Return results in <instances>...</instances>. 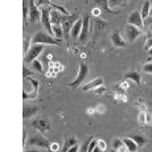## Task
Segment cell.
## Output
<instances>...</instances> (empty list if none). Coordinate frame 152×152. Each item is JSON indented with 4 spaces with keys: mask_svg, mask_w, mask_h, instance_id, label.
I'll return each mask as SVG.
<instances>
[{
    "mask_svg": "<svg viewBox=\"0 0 152 152\" xmlns=\"http://www.w3.org/2000/svg\"><path fill=\"white\" fill-rule=\"evenodd\" d=\"M60 40L56 37L50 36L48 32H37L36 36H33L32 39V44H42V45H60Z\"/></svg>",
    "mask_w": 152,
    "mask_h": 152,
    "instance_id": "cell-1",
    "label": "cell"
},
{
    "mask_svg": "<svg viewBox=\"0 0 152 152\" xmlns=\"http://www.w3.org/2000/svg\"><path fill=\"white\" fill-rule=\"evenodd\" d=\"M42 50H44L42 44H32L31 48H29L28 52L25 53V58H24L25 64H32L40 54H41Z\"/></svg>",
    "mask_w": 152,
    "mask_h": 152,
    "instance_id": "cell-2",
    "label": "cell"
},
{
    "mask_svg": "<svg viewBox=\"0 0 152 152\" xmlns=\"http://www.w3.org/2000/svg\"><path fill=\"white\" fill-rule=\"evenodd\" d=\"M50 12L52 10L49 7H44L41 8V23L44 25V28L46 29V32H48L50 36H53V24H52V20H50Z\"/></svg>",
    "mask_w": 152,
    "mask_h": 152,
    "instance_id": "cell-3",
    "label": "cell"
},
{
    "mask_svg": "<svg viewBox=\"0 0 152 152\" xmlns=\"http://www.w3.org/2000/svg\"><path fill=\"white\" fill-rule=\"evenodd\" d=\"M28 144L29 145H36V147H41V148H46V147L50 145L49 142H48V139L42 136V134H34L32 138H29Z\"/></svg>",
    "mask_w": 152,
    "mask_h": 152,
    "instance_id": "cell-4",
    "label": "cell"
},
{
    "mask_svg": "<svg viewBox=\"0 0 152 152\" xmlns=\"http://www.w3.org/2000/svg\"><path fill=\"white\" fill-rule=\"evenodd\" d=\"M87 74H89V66L85 65V64H80V72H78L77 78H75L73 82H70L69 86H70V87H77L78 85L82 83V81L85 80V78H86Z\"/></svg>",
    "mask_w": 152,
    "mask_h": 152,
    "instance_id": "cell-5",
    "label": "cell"
},
{
    "mask_svg": "<svg viewBox=\"0 0 152 152\" xmlns=\"http://www.w3.org/2000/svg\"><path fill=\"white\" fill-rule=\"evenodd\" d=\"M127 21H128V24L135 25V27H138L139 29L144 28V20H143L140 11H134V12L128 16Z\"/></svg>",
    "mask_w": 152,
    "mask_h": 152,
    "instance_id": "cell-6",
    "label": "cell"
},
{
    "mask_svg": "<svg viewBox=\"0 0 152 152\" xmlns=\"http://www.w3.org/2000/svg\"><path fill=\"white\" fill-rule=\"evenodd\" d=\"M41 19V10H39L34 0H29V20L32 23Z\"/></svg>",
    "mask_w": 152,
    "mask_h": 152,
    "instance_id": "cell-7",
    "label": "cell"
},
{
    "mask_svg": "<svg viewBox=\"0 0 152 152\" xmlns=\"http://www.w3.org/2000/svg\"><path fill=\"white\" fill-rule=\"evenodd\" d=\"M140 34V29L138 27H135V25H131L128 24L127 27H126V37H127L128 41H135L136 39L139 37Z\"/></svg>",
    "mask_w": 152,
    "mask_h": 152,
    "instance_id": "cell-8",
    "label": "cell"
},
{
    "mask_svg": "<svg viewBox=\"0 0 152 152\" xmlns=\"http://www.w3.org/2000/svg\"><path fill=\"white\" fill-rule=\"evenodd\" d=\"M83 23H82V29H81V34L78 39L81 40V41H86L87 37H89V25H90V19L89 16H85L83 17Z\"/></svg>",
    "mask_w": 152,
    "mask_h": 152,
    "instance_id": "cell-9",
    "label": "cell"
},
{
    "mask_svg": "<svg viewBox=\"0 0 152 152\" xmlns=\"http://www.w3.org/2000/svg\"><path fill=\"white\" fill-rule=\"evenodd\" d=\"M82 23H83L82 19H77V20H75V23L73 24L72 29H70V34H72V37H73L74 40L80 37L81 29H82Z\"/></svg>",
    "mask_w": 152,
    "mask_h": 152,
    "instance_id": "cell-10",
    "label": "cell"
},
{
    "mask_svg": "<svg viewBox=\"0 0 152 152\" xmlns=\"http://www.w3.org/2000/svg\"><path fill=\"white\" fill-rule=\"evenodd\" d=\"M32 126H33L34 128H37L40 132H45V131L50 130L49 124L46 123V121H44V119H36V121L32 122Z\"/></svg>",
    "mask_w": 152,
    "mask_h": 152,
    "instance_id": "cell-11",
    "label": "cell"
},
{
    "mask_svg": "<svg viewBox=\"0 0 152 152\" xmlns=\"http://www.w3.org/2000/svg\"><path fill=\"white\" fill-rule=\"evenodd\" d=\"M111 41L115 46H118V48H124L126 46V42L123 40V37L121 36V33H118V32H114L113 36H111Z\"/></svg>",
    "mask_w": 152,
    "mask_h": 152,
    "instance_id": "cell-12",
    "label": "cell"
},
{
    "mask_svg": "<svg viewBox=\"0 0 152 152\" xmlns=\"http://www.w3.org/2000/svg\"><path fill=\"white\" fill-rule=\"evenodd\" d=\"M66 15L58 12V11H52L50 12V20H52V24H62L64 19H65Z\"/></svg>",
    "mask_w": 152,
    "mask_h": 152,
    "instance_id": "cell-13",
    "label": "cell"
},
{
    "mask_svg": "<svg viewBox=\"0 0 152 152\" xmlns=\"http://www.w3.org/2000/svg\"><path fill=\"white\" fill-rule=\"evenodd\" d=\"M101 85H103V80H102V78H95V80L90 81L87 85H85L82 87V90H85V91H87V90H94V89H97L98 86H101Z\"/></svg>",
    "mask_w": 152,
    "mask_h": 152,
    "instance_id": "cell-14",
    "label": "cell"
},
{
    "mask_svg": "<svg viewBox=\"0 0 152 152\" xmlns=\"http://www.w3.org/2000/svg\"><path fill=\"white\" fill-rule=\"evenodd\" d=\"M124 80L134 81L136 85H140V82H142V74L138 72H128L127 74L124 75Z\"/></svg>",
    "mask_w": 152,
    "mask_h": 152,
    "instance_id": "cell-15",
    "label": "cell"
},
{
    "mask_svg": "<svg viewBox=\"0 0 152 152\" xmlns=\"http://www.w3.org/2000/svg\"><path fill=\"white\" fill-rule=\"evenodd\" d=\"M122 140H123V143L126 144V148H127V151H130V152H135V151H138L139 145L136 144L135 140H134V139H131V138H123Z\"/></svg>",
    "mask_w": 152,
    "mask_h": 152,
    "instance_id": "cell-16",
    "label": "cell"
},
{
    "mask_svg": "<svg viewBox=\"0 0 152 152\" xmlns=\"http://www.w3.org/2000/svg\"><path fill=\"white\" fill-rule=\"evenodd\" d=\"M39 111L37 107H32V106H25L24 110H23V118L24 119H28V118H32L34 114Z\"/></svg>",
    "mask_w": 152,
    "mask_h": 152,
    "instance_id": "cell-17",
    "label": "cell"
},
{
    "mask_svg": "<svg viewBox=\"0 0 152 152\" xmlns=\"http://www.w3.org/2000/svg\"><path fill=\"white\" fill-rule=\"evenodd\" d=\"M95 5L99 8L101 11H106V12H114V11L110 10L109 5V0H94Z\"/></svg>",
    "mask_w": 152,
    "mask_h": 152,
    "instance_id": "cell-18",
    "label": "cell"
},
{
    "mask_svg": "<svg viewBox=\"0 0 152 152\" xmlns=\"http://www.w3.org/2000/svg\"><path fill=\"white\" fill-rule=\"evenodd\" d=\"M113 148L114 151H127V148H126V144L123 143V140L122 139H114L113 142Z\"/></svg>",
    "mask_w": 152,
    "mask_h": 152,
    "instance_id": "cell-19",
    "label": "cell"
},
{
    "mask_svg": "<svg viewBox=\"0 0 152 152\" xmlns=\"http://www.w3.org/2000/svg\"><path fill=\"white\" fill-rule=\"evenodd\" d=\"M53 34L56 39L61 40L64 37V28L62 24H53Z\"/></svg>",
    "mask_w": 152,
    "mask_h": 152,
    "instance_id": "cell-20",
    "label": "cell"
},
{
    "mask_svg": "<svg viewBox=\"0 0 152 152\" xmlns=\"http://www.w3.org/2000/svg\"><path fill=\"white\" fill-rule=\"evenodd\" d=\"M74 144H77V139L75 138H66L65 139V143H64V145H62V148H61V151H64V152H66L69 150L70 147H73Z\"/></svg>",
    "mask_w": 152,
    "mask_h": 152,
    "instance_id": "cell-21",
    "label": "cell"
},
{
    "mask_svg": "<svg viewBox=\"0 0 152 152\" xmlns=\"http://www.w3.org/2000/svg\"><path fill=\"white\" fill-rule=\"evenodd\" d=\"M150 10H151V3L150 1H145L144 4H143V8H142V17H143V20L144 19H147L148 16H150Z\"/></svg>",
    "mask_w": 152,
    "mask_h": 152,
    "instance_id": "cell-22",
    "label": "cell"
},
{
    "mask_svg": "<svg viewBox=\"0 0 152 152\" xmlns=\"http://www.w3.org/2000/svg\"><path fill=\"white\" fill-rule=\"evenodd\" d=\"M131 139L135 140V143L139 145V147H143V145L147 143V140H145V138L143 135H132L131 136Z\"/></svg>",
    "mask_w": 152,
    "mask_h": 152,
    "instance_id": "cell-23",
    "label": "cell"
},
{
    "mask_svg": "<svg viewBox=\"0 0 152 152\" xmlns=\"http://www.w3.org/2000/svg\"><path fill=\"white\" fill-rule=\"evenodd\" d=\"M144 29L148 34L152 32V17L151 16H148L147 19H144Z\"/></svg>",
    "mask_w": 152,
    "mask_h": 152,
    "instance_id": "cell-24",
    "label": "cell"
},
{
    "mask_svg": "<svg viewBox=\"0 0 152 152\" xmlns=\"http://www.w3.org/2000/svg\"><path fill=\"white\" fill-rule=\"evenodd\" d=\"M126 3H127V0H109V5H110V8L119 7V5H124Z\"/></svg>",
    "mask_w": 152,
    "mask_h": 152,
    "instance_id": "cell-25",
    "label": "cell"
},
{
    "mask_svg": "<svg viewBox=\"0 0 152 152\" xmlns=\"http://www.w3.org/2000/svg\"><path fill=\"white\" fill-rule=\"evenodd\" d=\"M37 97V90H32V93L23 91V99H31V98H36Z\"/></svg>",
    "mask_w": 152,
    "mask_h": 152,
    "instance_id": "cell-26",
    "label": "cell"
},
{
    "mask_svg": "<svg viewBox=\"0 0 152 152\" xmlns=\"http://www.w3.org/2000/svg\"><path fill=\"white\" fill-rule=\"evenodd\" d=\"M31 65H32V68H33V70H36V72H39V73H42V65H41V62H40V61L34 60Z\"/></svg>",
    "mask_w": 152,
    "mask_h": 152,
    "instance_id": "cell-27",
    "label": "cell"
},
{
    "mask_svg": "<svg viewBox=\"0 0 152 152\" xmlns=\"http://www.w3.org/2000/svg\"><path fill=\"white\" fill-rule=\"evenodd\" d=\"M28 16H29V5L24 1V4H23V17H24V21L27 20Z\"/></svg>",
    "mask_w": 152,
    "mask_h": 152,
    "instance_id": "cell-28",
    "label": "cell"
},
{
    "mask_svg": "<svg viewBox=\"0 0 152 152\" xmlns=\"http://www.w3.org/2000/svg\"><path fill=\"white\" fill-rule=\"evenodd\" d=\"M151 48H152V34H148L147 41H145V44H144V49L145 50H150Z\"/></svg>",
    "mask_w": 152,
    "mask_h": 152,
    "instance_id": "cell-29",
    "label": "cell"
},
{
    "mask_svg": "<svg viewBox=\"0 0 152 152\" xmlns=\"http://www.w3.org/2000/svg\"><path fill=\"white\" fill-rule=\"evenodd\" d=\"M145 115H147V111H140L139 118H138L140 124H145Z\"/></svg>",
    "mask_w": 152,
    "mask_h": 152,
    "instance_id": "cell-30",
    "label": "cell"
},
{
    "mask_svg": "<svg viewBox=\"0 0 152 152\" xmlns=\"http://www.w3.org/2000/svg\"><path fill=\"white\" fill-rule=\"evenodd\" d=\"M97 145H98V140H95V139H91V142L89 143V148H87V151H89V152L94 151Z\"/></svg>",
    "mask_w": 152,
    "mask_h": 152,
    "instance_id": "cell-31",
    "label": "cell"
},
{
    "mask_svg": "<svg viewBox=\"0 0 152 152\" xmlns=\"http://www.w3.org/2000/svg\"><path fill=\"white\" fill-rule=\"evenodd\" d=\"M98 148H99V151H104L107 148V144H106V142H104L103 139L98 140Z\"/></svg>",
    "mask_w": 152,
    "mask_h": 152,
    "instance_id": "cell-32",
    "label": "cell"
},
{
    "mask_svg": "<svg viewBox=\"0 0 152 152\" xmlns=\"http://www.w3.org/2000/svg\"><path fill=\"white\" fill-rule=\"evenodd\" d=\"M94 91H95V94L97 95H102L104 91H106V87H104L103 85H101V86H98L97 89H94Z\"/></svg>",
    "mask_w": 152,
    "mask_h": 152,
    "instance_id": "cell-33",
    "label": "cell"
},
{
    "mask_svg": "<svg viewBox=\"0 0 152 152\" xmlns=\"http://www.w3.org/2000/svg\"><path fill=\"white\" fill-rule=\"evenodd\" d=\"M31 41H32L31 39H25L24 40V45H23V50H24V53H27L28 49L31 48V46H29V42H31Z\"/></svg>",
    "mask_w": 152,
    "mask_h": 152,
    "instance_id": "cell-34",
    "label": "cell"
},
{
    "mask_svg": "<svg viewBox=\"0 0 152 152\" xmlns=\"http://www.w3.org/2000/svg\"><path fill=\"white\" fill-rule=\"evenodd\" d=\"M49 148H50V151H53V152L61 151V147H60V144H58V143H52V144L49 145Z\"/></svg>",
    "mask_w": 152,
    "mask_h": 152,
    "instance_id": "cell-35",
    "label": "cell"
},
{
    "mask_svg": "<svg viewBox=\"0 0 152 152\" xmlns=\"http://www.w3.org/2000/svg\"><path fill=\"white\" fill-rule=\"evenodd\" d=\"M91 139H93V138H89V139L86 140V142L83 143L82 147H81V151H87V148H89V143L91 142Z\"/></svg>",
    "mask_w": 152,
    "mask_h": 152,
    "instance_id": "cell-36",
    "label": "cell"
},
{
    "mask_svg": "<svg viewBox=\"0 0 152 152\" xmlns=\"http://www.w3.org/2000/svg\"><path fill=\"white\" fill-rule=\"evenodd\" d=\"M143 70H144L145 73H150V74H152V64H145L144 68H143Z\"/></svg>",
    "mask_w": 152,
    "mask_h": 152,
    "instance_id": "cell-37",
    "label": "cell"
},
{
    "mask_svg": "<svg viewBox=\"0 0 152 152\" xmlns=\"http://www.w3.org/2000/svg\"><path fill=\"white\" fill-rule=\"evenodd\" d=\"M31 74H32L31 70H29L28 68H25V66H24V69H23V75H24V80H25V78H28Z\"/></svg>",
    "mask_w": 152,
    "mask_h": 152,
    "instance_id": "cell-38",
    "label": "cell"
},
{
    "mask_svg": "<svg viewBox=\"0 0 152 152\" xmlns=\"http://www.w3.org/2000/svg\"><path fill=\"white\" fill-rule=\"evenodd\" d=\"M145 124H152V115L150 113H147L145 115Z\"/></svg>",
    "mask_w": 152,
    "mask_h": 152,
    "instance_id": "cell-39",
    "label": "cell"
},
{
    "mask_svg": "<svg viewBox=\"0 0 152 152\" xmlns=\"http://www.w3.org/2000/svg\"><path fill=\"white\" fill-rule=\"evenodd\" d=\"M37 7H41V5H45V4H49V0H37L36 1Z\"/></svg>",
    "mask_w": 152,
    "mask_h": 152,
    "instance_id": "cell-40",
    "label": "cell"
},
{
    "mask_svg": "<svg viewBox=\"0 0 152 152\" xmlns=\"http://www.w3.org/2000/svg\"><path fill=\"white\" fill-rule=\"evenodd\" d=\"M78 150H80V147H78V144H74L73 147H70L69 150H68V152H77Z\"/></svg>",
    "mask_w": 152,
    "mask_h": 152,
    "instance_id": "cell-41",
    "label": "cell"
},
{
    "mask_svg": "<svg viewBox=\"0 0 152 152\" xmlns=\"http://www.w3.org/2000/svg\"><path fill=\"white\" fill-rule=\"evenodd\" d=\"M93 15H94V16H98V15H101V10H99L98 7L94 8V10H93Z\"/></svg>",
    "mask_w": 152,
    "mask_h": 152,
    "instance_id": "cell-42",
    "label": "cell"
},
{
    "mask_svg": "<svg viewBox=\"0 0 152 152\" xmlns=\"http://www.w3.org/2000/svg\"><path fill=\"white\" fill-rule=\"evenodd\" d=\"M150 16L152 17V5H151V10H150Z\"/></svg>",
    "mask_w": 152,
    "mask_h": 152,
    "instance_id": "cell-43",
    "label": "cell"
},
{
    "mask_svg": "<svg viewBox=\"0 0 152 152\" xmlns=\"http://www.w3.org/2000/svg\"><path fill=\"white\" fill-rule=\"evenodd\" d=\"M148 52H150V54L152 56V48H151V49H150V50H148Z\"/></svg>",
    "mask_w": 152,
    "mask_h": 152,
    "instance_id": "cell-44",
    "label": "cell"
}]
</instances>
